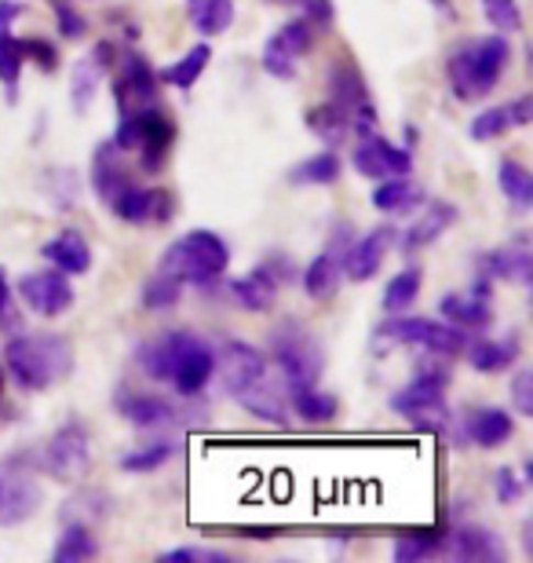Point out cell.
<instances>
[{
	"label": "cell",
	"mask_w": 533,
	"mask_h": 563,
	"mask_svg": "<svg viewBox=\"0 0 533 563\" xmlns=\"http://www.w3.org/2000/svg\"><path fill=\"white\" fill-rule=\"evenodd\" d=\"M135 366L157 385H173L184 399H195L212 380L215 347L195 330H168L135 347Z\"/></svg>",
	"instance_id": "obj_1"
},
{
	"label": "cell",
	"mask_w": 533,
	"mask_h": 563,
	"mask_svg": "<svg viewBox=\"0 0 533 563\" xmlns=\"http://www.w3.org/2000/svg\"><path fill=\"white\" fill-rule=\"evenodd\" d=\"M4 363L22 391H48L74 374V347L55 333H19L4 347Z\"/></svg>",
	"instance_id": "obj_2"
},
{
	"label": "cell",
	"mask_w": 533,
	"mask_h": 563,
	"mask_svg": "<svg viewBox=\"0 0 533 563\" xmlns=\"http://www.w3.org/2000/svg\"><path fill=\"white\" fill-rule=\"evenodd\" d=\"M508 59H512L508 33H490V37L460 44L446 63L453 99H460V103L486 99L497 85H501V77L508 70Z\"/></svg>",
	"instance_id": "obj_3"
},
{
	"label": "cell",
	"mask_w": 533,
	"mask_h": 563,
	"mask_svg": "<svg viewBox=\"0 0 533 563\" xmlns=\"http://www.w3.org/2000/svg\"><path fill=\"white\" fill-rule=\"evenodd\" d=\"M231 267V245L209 228L187 231L184 239H176L157 261V272L173 275L179 286H198L206 289L215 278H223V272Z\"/></svg>",
	"instance_id": "obj_4"
},
{
	"label": "cell",
	"mask_w": 533,
	"mask_h": 563,
	"mask_svg": "<svg viewBox=\"0 0 533 563\" xmlns=\"http://www.w3.org/2000/svg\"><path fill=\"white\" fill-rule=\"evenodd\" d=\"M270 363L278 369V380L286 385V396L297 388H319L325 352L308 325L297 319H286L270 333Z\"/></svg>",
	"instance_id": "obj_5"
},
{
	"label": "cell",
	"mask_w": 533,
	"mask_h": 563,
	"mask_svg": "<svg viewBox=\"0 0 533 563\" xmlns=\"http://www.w3.org/2000/svg\"><path fill=\"white\" fill-rule=\"evenodd\" d=\"M176 121L173 114H165L162 107H143V110H132V114H121L118 118V132L110 136V143L118 146L121 154H140V165L143 173H157L165 165L168 151L176 146Z\"/></svg>",
	"instance_id": "obj_6"
},
{
	"label": "cell",
	"mask_w": 533,
	"mask_h": 563,
	"mask_svg": "<svg viewBox=\"0 0 533 563\" xmlns=\"http://www.w3.org/2000/svg\"><path fill=\"white\" fill-rule=\"evenodd\" d=\"M446 369L424 366L417 369V377L406 388H399L388 399V407L402 418H410L421 432H449V410H446Z\"/></svg>",
	"instance_id": "obj_7"
},
{
	"label": "cell",
	"mask_w": 533,
	"mask_h": 563,
	"mask_svg": "<svg viewBox=\"0 0 533 563\" xmlns=\"http://www.w3.org/2000/svg\"><path fill=\"white\" fill-rule=\"evenodd\" d=\"M424 347L431 355H460L464 344H468V333L460 325H453L446 319H424V314H402V319H388L384 325L373 330V347Z\"/></svg>",
	"instance_id": "obj_8"
},
{
	"label": "cell",
	"mask_w": 533,
	"mask_h": 563,
	"mask_svg": "<svg viewBox=\"0 0 533 563\" xmlns=\"http://www.w3.org/2000/svg\"><path fill=\"white\" fill-rule=\"evenodd\" d=\"M329 103H336L344 110L347 125L358 132V136H366V132H377V103H373V92L366 85V77L355 63L347 59H336L329 66Z\"/></svg>",
	"instance_id": "obj_9"
},
{
	"label": "cell",
	"mask_w": 533,
	"mask_h": 563,
	"mask_svg": "<svg viewBox=\"0 0 533 563\" xmlns=\"http://www.w3.org/2000/svg\"><path fill=\"white\" fill-rule=\"evenodd\" d=\"M314 37H319V26L311 19H289L286 26H278V33H270L264 44V70L278 81H297L300 74V59L314 48Z\"/></svg>",
	"instance_id": "obj_10"
},
{
	"label": "cell",
	"mask_w": 533,
	"mask_h": 563,
	"mask_svg": "<svg viewBox=\"0 0 533 563\" xmlns=\"http://www.w3.org/2000/svg\"><path fill=\"white\" fill-rule=\"evenodd\" d=\"M215 366H220L223 391L231 399L248 396V391L259 388L270 377V358L248 341H234V336L215 347Z\"/></svg>",
	"instance_id": "obj_11"
},
{
	"label": "cell",
	"mask_w": 533,
	"mask_h": 563,
	"mask_svg": "<svg viewBox=\"0 0 533 563\" xmlns=\"http://www.w3.org/2000/svg\"><path fill=\"white\" fill-rule=\"evenodd\" d=\"M292 278H297V272H292V264L286 261V256H270V261H259L245 278H234L231 286H226V292H231L242 311L259 314V311L275 308L278 289Z\"/></svg>",
	"instance_id": "obj_12"
},
{
	"label": "cell",
	"mask_w": 533,
	"mask_h": 563,
	"mask_svg": "<svg viewBox=\"0 0 533 563\" xmlns=\"http://www.w3.org/2000/svg\"><path fill=\"white\" fill-rule=\"evenodd\" d=\"M351 239H355L351 223L340 220L333 234H329L325 250L303 267V292H308L311 300H333L340 292V282H344V253H347Z\"/></svg>",
	"instance_id": "obj_13"
},
{
	"label": "cell",
	"mask_w": 533,
	"mask_h": 563,
	"mask_svg": "<svg viewBox=\"0 0 533 563\" xmlns=\"http://www.w3.org/2000/svg\"><path fill=\"white\" fill-rule=\"evenodd\" d=\"M351 165H355L358 176L366 179H391V176H410L413 173V151L391 143L380 132H366L358 136L355 154H351Z\"/></svg>",
	"instance_id": "obj_14"
},
{
	"label": "cell",
	"mask_w": 533,
	"mask_h": 563,
	"mask_svg": "<svg viewBox=\"0 0 533 563\" xmlns=\"http://www.w3.org/2000/svg\"><path fill=\"white\" fill-rule=\"evenodd\" d=\"M22 303L41 314V319H59L63 311L74 308V286H70V275H63L59 267L52 272H30L15 282Z\"/></svg>",
	"instance_id": "obj_15"
},
{
	"label": "cell",
	"mask_w": 533,
	"mask_h": 563,
	"mask_svg": "<svg viewBox=\"0 0 533 563\" xmlns=\"http://www.w3.org/2000/svg\"><path fill=\"white\" fill-rule=\"evenodd\" d=\"M113 217L135 228H162L176 217V195L168 187H129L113 201Z\"/></svg>",
	"instance_id": "obj_16"
},
{
	"label": "cell",
	"mask_w": 533,
	"mask_h": 563,
	"mask_svg": "<svg viewBox=\"0 0 533 563\" xmlns=\"http://www.w3.org/2000/svg\"><path fill=\"white\" fill-rule=\"evenodd\" d=\"M44 465H48L52 476H81L92 465V439H88V428L81 421L63 424L59 432L48 439L44 446Z\"/></svg>",
	"instance_id": "obj_17"
},
{
	"label": "cell",
	"mask_w": 533,
	"mask_h": 563,
	"mask_svg": "<svg viewBox=\"0 0 533 563\" xmlns=\"http://www.w3.org/2000/svg\"><path fill=\"white\" fill-rule=\"evenodd\" d=\"M121 74L113 81V99H118V114H132V110L157 103V74L154 66L143 59L140 52H124Z\"/></svg>",
	"instance_id": "obj_18"
},
{
	"label": "cell",
	"mask_w": 533,
	"mask_h": 563,
	"mask_svg": "<svg viewBox=\"0 0 533 563\" xmlns=\"http://www.w3.org/2000/svg\"><path fill=\"white\" fill-rule=\"evenodd\" d=\"M113 59H118L113 41H99L92 52L81 55V59L70 66V103L77 114H88V107L96 103V92H99V85H103Z\"/></svg>",
	"instance_id": "obj_19"
},
{
	"label": "cell",
	"mask_w": 533,
	"mask_h": 563,
	"mask_svg": "<svg viewBox=\"0 0 533 563\" xmlns=\"http://www.w3.org/2000/svg\"><path fill=\"white\" fill-rule=\"evenodd\" d=\"M113 407H118L124 421L143 428V432H162V428L184 421L173 402L154 396V391H124L121 388L118 396H113Z\"/></svg>",
	"instance_id": "obj_20"
},
{
	"label": "cell",
	"mask_w": 533,
	"mask_h": 563,
	"mask_svg": "<svg viewBox=\"0 0 533 563\" xmlns=\"http://www.w3.org/2000/svg\"><path fill=\"white\" fill-rule=\"evenodd\" d=\"M395 239H399V234L391 228H373L362 234V239H351L347 253H344V278H351V282L377 278V272L384 267V256L391 253Z\"/></svg>",
	"instance_id": "obj_21"
},
{
	"label": "cell",
	"mask_w": 533,
	"mask_h": 563,
	"mask_svg": "<svg viewBox=\"0 0 533 563\" xmlns=\"http://www.w3.org/2000/svg\"><path fill=\"white\" fill-rule=\"evenodd\" d=\"M479 267L490 278H504L512 286H533V253H530V234H515L512 242L497 245V250L482 253Z\"/></svg>",
	"instance_id": "obj_22"
},
{
	"label": "cell",
	"mask_w": 533,
	"mask_h": 563,
	"mask_svg": "<svg viewBox=\"0 0 533 563\" xmlns=\"http://www.w3.org/2000/svg\"><path fill=\"white\" fill-rule=\"evenodd\" d=\"M41 509V487L26 472L4 468L0 472V527L26 523Z\"/></svg>",
	"instance_id": "obj_23"
},
{
	"label": "cell",
	"mask_w": 533,
	"mask_h": 563,
	"mask_svg": "<svg viewBox=\"0 0 533 563\" xmlns=\"http://www.w3.org/2000/svg\"><path fill=\"white\" fill-rule=\"evenodd\" d=\"M533 121V96H519L512 103H501V107H490L482 114H475V121L468 125V136L475 143H490V140H501L504 132L512 129H526Z\"/></svg>",
	"instance_id": "obj_24"
},
{
	"label": "cell",
	"mask_w": 533,
	"mask_h": 563,
	"mask_svg": "<svg viewBox=\"0 0 533 563\" xmlns=\"http://www.w3.org/2000/svg\"><path fill=\"white\" fill-rule=\"evenodd\" d=\"M442 549H449L457 560H482V563H501L508 560V545L504 538L490 531V527L482 523H464L457 527L446 542H442Z\"/></svg>",
	"instance_id": "obj_25"
},
{
	"label": "cell",
	"mask_w": 533,
	"mask_h": 563,
	"mask_svg": "<svg viewBox=\"0 0 533 563\" xmlns=\"http://www.w3.org/2000/svg\"><path fill=\"white\" fill-rule=\"evenodd\" d=\"M92 187L107 206H113V201L132 187L129 173H124V154L110 140L99 143L96 154H92Z\"/></svg>",
	"instance_id": "obj_26"
},
{
	"label": "cell",
	"mask_w": 533,
	"mask_h": 563,
	"mask_svg": "<svg viewBox=\"0 0 533 563\" xmlns=\"http://www.w3.org/2000/svg\"><path fill=\"white\" fill-rule=\"evenodd\" d=\"M457 217H460V209L453 206V201H424L421 217L413 220V228L406 231V239H402V253H417L435 239H442V234L457 223Z\"/></svg>",
	"instance_id": "obj_27"
},
{
	"label": "cell",
	"mask_w": 533,
	"mask_h": 563,
	"mask_svg": "<svg viewBox=\"0 0 533 563\" xmlns=\"http://www.w3.org/2000/svg\"><path fill=\"white\" fill-rule=\"evenodd\" d=\"M512 432H515L512 413L501 410V407H479L464 418V439L475 446H482V450L504 446L508 439H512Z\"/></svg>",
	"instance_id": "obj_28"
},
{
	"label": "cell",
	"mask_w": 533,
	"mask_h": 563,
	"mask_svg": "<svg viewBox=\"0 0 533 563\" xmlns=\"http://www.w3.org/2000/svg\"><path fill=\"white\" fill-rule=\"evenodd\" d=\"M427 201V190L410 176H391L380 179V187L373 190V209L384 212V217H406V212H417Z\"/></svg>",
	"instance_id": "obj_29"
},
{
	"label": "cell",
	"mask_w": 533,
	"mask_h": 563,
	"mask_svg": "<svg viewBox=\"0 0 533 563\" xmlns=\"http://www.w3.org/2000/svg\"><path fill=\"white\" fill-rule=\"evenodd\" d=\"M438 314L460 330H475V333H486L493 325V308L490 300H479L471 292H446L438 300Z\"/></svg>",
	"instance_id": "obj_30"
},
{
	"label": "cell",
	"mask_w": 533,
	"mask_h": 563,
	"mask_svg": "<svg viewBox=\"0 0 533 563\" xmlns=\"http://www.w3.org/2000/svg\"><path fill=\"white\" fill-rule=\"evenodd\" d=\"M44 261L59 267L63 275H88V267H92V250H88V239L81 231H63L55 234V239L44 245Z\"/></svg>",
	"instance_id": "obj_31"
},
{
	"label": "cell",
	"mask_w": 533,
	"mask_h": 563,
	"mask_svg": "<svg viewBox=\"0 0 533 563\" xmlns=\"http://www.w3.org/2000/svg\"><path fill=\"white\" fill-rule=\"evenodd\" d=\"M464 352H468L471 369H479V374H501V369H508L519 358V336L508 333L504 341H468Z\"/></svg>",
	"instance_id": "obj_32"
},
{
	"label": "cell",
	"mask_w": 533,
	"mask_h": 563,
	"mask_svg": "<svg viewBox=\"0 0 533 563\" xmlns=\"http://www.w3.org/2000/svg\"><path fill=\"white\" fill-rule=\"evenodd\" d=\"M340 173H344V162H340L336 151H325L314 154V157H303L300 165L289 168V184L292 187H333Z\"/></svg>",
	"instance_id": "obj_33"
},
{
	"label": "cell",
	"mask_w": 533,
	"mask_h": 563,
	"mask_svg": "<svg viewBox=\"0 0 533 563\" xmlns=\"http://www.w3.org/2000/svg\"><path fill=\"white\" fill-rule=\"evenodd\" d=\"M212 63V48L209 44H195L190 52L179 55L176 63H168L165 70H157V81L179 88V92H190L198 85V77L206 74V66Z\"/></svg>",
	"instance_id": "obj_34"
},
{
	"label": "cell",
	"mask_w": 533,
	"mask_h": 563,
	"mask_svg": "<svg viewBox=\"0 0 533 563\" xmlns=\"http://www.w3.org/2000/svg\"><path fill=\"white\" fill-rule=\"evenodd\" d=\"M99 553V542L92 534L88 523H77V520H63V531H59V542H55V563H85Z\"/></svg>",
	"instance_id": "obj_35"
},
{
	"label": "cell",
	"mask_w": 533,
	"mask_h": 563,
	"mask_svg": "<svg viewBox=\"0 0 533 563\" xmlns=\"http://www.w3.org/2000/svg\"><path fill=\"white\" fill-rule=\"evenodd\" d=\"M187 19L201 37H220L234 22V0H187Z\"/></svg>",
	"instance_id": "obj_36"
},
{
	"label": "cell",
	"mask_w": 533,
	"mask_h": 563,
	"mask_svg": "<svg viewBox=\"0 0 533 563\" xmlns=\"http://www.w3.org/2000/svg\"><path fill=\"white\" fill-rule=\"evenodd\" d=\"M303 125H308V132L314 140H319L322 146H329V151H336L340 143L347 140V118H344V110H340L336 103H319V107H311L308 110V118H303Z\"/></svg>",
	"instance_id": "obj_37"
},
{
	"label": "cell",
	"mask_w": 533,
	"mask_h": 563,
	"mask_svg": "<svg viewBox=\"0 0 533 563\" xmlns=\"http://www.w3.org/2000/svg\"><path fill=\"white\" fill-rule=\"evenodd\" d=\"M421 289H424V267H417V264L402 267V272L388 282V289H384V311L388 314L410 311L417 297H421Z\"/></svg>",
	"instance_id": "obj_38"
},
{
	"label": "cell",
	"mask_w": 533,
	"mask_h": 563,
	"mask_svg": "<svg viewBox=\"0 0 533 563\" xmlns=\"http://www.w3.org/2000/svg\"><path fill=\"white\" fill-rule=\"evenodd\" d=\"M22 66H26V55H22V41L11 30H0V85H4L8 107L19 103Z\"/></svg>",
	"instance_id": "obj_39"
},
{
	"label": "cell",
	"mask_w": 533,
	"mask_h": 563,
	"mask_svg": "<svg viewBox=\"0 0 533 563\" xmlns=\"http://www.w3.org/2000/svg\"><path fill=\"white\" fill-rule=\"evenodd\" d=\"M497 184H501L504 198L512 201L515 212H530V206H533V173L526 165H519L515 157H504L501 168H497Z\"/></svg>",
	"instance_id": "obj_40"
},
{
	"label": "cell",
	"mask_w": 533,
	"mask_h": 563,
	"mask_svg": "<svg viewBox=\"0 0 533 563\" xmlns=\"http://www.w3.org/2000/svg\"><path fill=\"white\" fill-rule=\"evenodd\" d=\"M289 399H292V410L300 413V421H308V424L333 421L340 410L336 396H329V391H319V388H297V391H289Z\"/></svg>",
	"instance_id": "obj_41"
},
{
	"label": "cell",
	"mask_w": 533,
	"mask_h": 563,
	"mask_svg": "<svg viewBox=\"0 0 533 563\" xmlns=\"http://www.w3.org/2000/svg\"><path fill=\"white\" fill-rule=\"evenodd\" d=\"M176 443L173 439H157V443H143L140 450H132V454H124L121 457V468L124 472H132V476H143V472H154V468H162L165 461H173L176 457Z\"/></svg>",
	"instance_id": "obj_42"
},
{
	"label": "cell",
	"mask_w": 533,
	"mask_h": 563,
	"mask_svg": "<svg viewBox=\"0 0 533 563\" xmlns=\"http://www.w3.org/2000/svg\"><path fill=\"white\" fill-rule=\"evenodd\" d=\"M446 534L442 531H417V534H399L395 538V563H417L438 553Z\"/></svg>",
	"instance_id": "obj_43"
},
{
	"label": "cell",
	"mask_w": 533,
	"mask_h": 563,
	"mask_svg": "<svg viewBox=\"0 0 533 563\" xmlns=\"http://www.w3.org/2000/svg\"><path fill=\"white\" fill-rule=\"evenodd\" d=\"M179 297H184V286H179V282L173 275H165V272H154L151 278L143 282V308L146 311L176 308Z\"/></svg>",
	"instance_id": "obj_44"
},
{
	"label": "cell",
	"mask_w": 533,
	"mask_h": 563,
	"mask_svg": "<svg viewBox=\"0 0 533 563\" xmlns=\"http://www.w3.org/2000/svg\"><path fill=\"white\" fill-rule=\"evenodd\" d=\"M482 15L497 33H523V11L515 0H482Z\"/></svg>",
	"instance_id": "obj_45"
},
{
	"label": "cell",
	"mask_w": 533,
	"mask_h": 563,
	"mask_svg": "<svg viewBox=\"0 0 533 563\" xmlns=\"http://www.w3.org/2000/svg\"><path fill=\"white\" fill-rule=\"evenodd\" d=\"M52 4V15H55V26H59V37L66 41H81L88 33V19L77 11L74 4H66V0H48Z\"/></svg>",
	"instance_id": "obj_46"
},
{
	"label": "cell",
	"mask_w": 533,
	"mask_h": 563,
	"mask_svg": "<svg viewBox=\"0 0 533 563\" xmlns=\"http://www.w3.org/2000/svg\"><path fill=\"white\" fill-rule=\"evenodd\" d=\"M162 563H237L231 553L223 549H209V545H179L162 553Z\"/></svg>",
	"instance_id": "obj_47"
},
{
	"label": "cell",
	"mask_w": 533,
	"mask_h": 563,
	"mask_svg": "<svg viewBox=\"0 0 533 563\" xmlns=\"http://www.w3.org/2000/svg\"><path fill=\"white\" fill-rule=\"evenodd\" d=\"M493 490H497V501L501 505H515V501H523V494H526V483L519 479V472L515 468H497L493 472Z\"/></svg>",
	"instance_id": "obj_48"
},
{
	"label": "cell",
	"mask_w": 533,
	"mask_h": 563,
	"mask_svg": "<svg viewBox=\"0 0 533 563\" xmlns=\"http://www.w3.org/2000/svg\"><path fill=\"white\" fill-rule=\"evenodd\" d=\"M22 55H26V63H37L44 74H55V70H59V52H55V44L41 41V37L22 41Z\"/></svg>",
	"instance_id": "obj_49"
},
{
	"label": "cell",
	"mask_w": 533,
	"mask_h": 563,
	"mask_svg": "<svg viewBox=\"0 0 533 563\" xmlns=\"http://www.w3.org/2000/svg\"><path fill=\"white\" fill-rule=\"evenodd\" d=\"M55 184H48L55 190V209H74L77 206V173L74 168H52Z\"/></svg>",
	"instance_id": "obj_50"
},
{
	"label": "cell",
	"mask_w": 533,
	"mask_h": 563,
	"mask_svg": "<svg viewBox=\"0 0 533 563\" xmlns=\"http://www.w3.org/2000/svg\"><path fill=\"white\" fill-rule=\"evenodd\" d=\"M512 402H515V413L533 418V369H519L512 377Z\"/></svg>",
	"instance_id": "obj_51"
},
{
	"label": "cell",
	"mask_w": 533,
	"mask_h": 563,
	"mask_svg": "<svg viewBox=\"0 0 533 563\" xmlns=\"http://www.w3.org/2000/svg\"><path fill=\"white\" fill-rule=\"evenodd\" d=\"M300 8H303V19H311L314 26H333V19H336V8H333V0H300Z\"/></svg>",
	"instance_id": "obj_52"
},
{
	"label": "cell",
	"mask_w": 533,
	"mask_h": 563,
	"mask_svg": "<svg viewBox=\"0 0 533 563\" xmlns=\"http://www.w3.org/2000/svg\"><path fill=\"white\" fill-rule=\"evenodd\" d=\"M11 286H8V275H4V267H0V330H15L19 325V314H15V308H11Z\"/></svg>",
	"instance_id": "obj_53"
},
{
	"label": "cell",
	"mask_w": 533,
	"mask_h": 563,
	"mask_svg": "<svg viewBox=\"0 0 533 563\" xmlns=\"http://www.w3.org/2000/svg\"><path fill=\"white\" fill-rule=\"evenodd\" d=\"M22 0H0V30H11V22L22 15Z\"/></svg>",
	"instance_id": "obj_54"
},
{
	"label": "cell",
	"mask_w": 533,
	"mask_h": 563,
	"mask_svg": "<svg viewBox=\"0 0 533 563\" xmlns=\"http://www.w3.org/2000/svg\"><path fill=\"white\" fill-rule=\"evenodd\" d=\"M431 8H435V11H442V15H457V11H453V4H449V0H431Z\"/></svg>",
	"instance_id": "obj_55"
},
{
	"label": "cell",
	"mask_w": 533,
	"mask_h": 563,
	"mask_svg": "<svg viewBox=\"0 0 533 563\" xmlns=\"http://www.w3.org/2000/svg\"><path fill=\"white\" fill-rule=\"evenodd\" d=\"M421 140V132H417L413 125H406V151H413V143Z\"/></svg>",
	"instance_id": "obj_56"
},
{
	"label": "cell",
	"mask_w": 533,
	"mask_h": 563,
	"mask_svg": "<svg viewBox=\"0 0 533 563\" xmlns=\"http://www.w3.org/2000/svg\"><path fill=\"white\" fill-rule=\"evenodd\" d=\"M267 4H281V8H292V4H300V0H267Z\"/></svg>",
	"instance_id": "obj_57"
},
{
	"label": "cell",
	"mask_w": 533,
	"mask_h": 563,
	"mask_svg": "<svg viewBox=\"0 0 533 563\" xmlns=\"http://www.w3.org/2000/svg\"><path fill=\"white\" fill-rule=\"evenodd\" d=\"M0 399H4V369H0Z\"/></svg>",
	"instance_id": "obj_58"
}]
</instances>
